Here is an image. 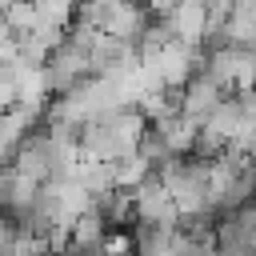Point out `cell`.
Listing matches in <instances>:
<instances>
[{"label":"cell","instance_id":"1","mask_svg":"<svg viewBox=\"0 0 256 256\" xmlns=\"http://www.w3.org/2000/svg\"><path fill=\"white\" fill-rule=\"evenodd\" d=\"M204 56H208L204 48H192V44H184V40H168L160 52L140 56V60H144V64H152L168 88H184V84L204 68Z\"/></svg>","mask_w":256,"mask_h":256},{"label":"cell","instance_id":"2","mask_svg":"<svg viewBox=\"0 0 256 256\" xmlns=\"http://www.w3.org/2000/svg\"><path fill=\"white\" fill-rule=\"evenodd\" d=\"M132 196H136V220L140 224H160V228H180V208H176V200H172V192H168V184L160 180V172H152L144 184H136L132 188Z\"/></svg>","mask_w":256,"mask_h":256},{"label":"cell","instance_id":"3","mask_svg":"<svg viewBox=\"0 0 256 256\" xmlns=\"http://www.w3.org/2000/svg\"><path fill=\"white\" fill-rule=\"evenodd\" d=\"M84 76H92V56H88L84 48H76L72 40L60 44V48L48 56V80H52V92H56V96L68 92V88H76Z\"/></svg>","mask_w":256,"mask_h":256},{"label":"cell","instance_id":"4","mask_svg":"<svg viewBox=\"0 0 256 256\" xmlns=\"http://www.w3.org/2000/svg\"><path fill=\"white\" fill-rule=\"evenodd\" d=\"M224 96H228V92H224V88H220V84H216V80H212V76L200 68V72H196V76H192V80L180 88V112L204 124V120L216 112V104H220Z\"/></svg>","mask_w":256,"mask_h":256},{"label":"cell","instance_id":"5","mask_svg":"<svg viewBox=\"0 0 256 256\" xmlns=\"http://www.w3.org/2000/svg\"><path fill=\"white\" fill-rule=\"evenodd\" d=\"M152 24V12L140 4V0H120L116 8H108L104 12V20H100V28L108 32V36H116V40H128V44H136L140 36H144V28Z\"/></svg>","mask_w":256,"mask_h":256},{"label":"cell","instance_id":"6","mask_svg":"<svg viewBox=\"0 0 256 256\" xmlns=\"http://www.w3.org/2000/svg\"><path fill=\"white\" fill-rule=\"evenodd\" d=\"M168 20H172L176 40H184L192 48H204V40H208V0H180Z\"/></svg>","mask_w":256,"mask_h":256},{"label":"cell","instance_id":"7","mask_svg":"<svg viewBox=\"0 0 256 256\" xmlns=\"http://www.w3.org/2000/svg\"><path fill=\"white\" fill-rule=\"evenodd\" d=\"M40 192H44V180H32V176H24V172L12 168V180H8V212L12 216H28L36 208Z\"/></svg>","mask_w":256,"mask_h":256},{"label":"cell","instance_id":"8","mask_svg":"<svg viewBox=\"0 0 256 256\" xmlns=\"http://www.w3.org/2000/svg\"><path fill=\"white\" fill-rule=\"evenodd\" d=\"M108 236V216L104 212H80L72 224V248H100Z\"/></svg>","mask_w":256,"mask_h":256},{"label":"cell","instance_id":"9","mask_svg":"<svg viewBox=\"0 0 256 256\" xmlns=\"http://www.w3.org/2000/svg\"><path fill=\"white\" fill-rule=\"evenodd\" d=\"M152 172H156V168H152V160H148L144 152H128V156L116 160V188H136V184H144Z\"/></svg>","mask_w":256,"mask_h":256},{"label":"cell","instance_id":"10","mask_svg":"<svg viewBox=\"0 0 256 256\" xmlns=\"http://www.w3.org/2000/svg\"><path fill=\"white\" fill-rule=\"evenodd\" d=\"M4 20L12 24V32H16V36H28V32L40 24V8H36L32 0H16V4L4 12Z\"/></svg>","mask_w":256,"mask_h":256},{"label":"cell","instance_id":"11","mask_svg":"<svg viewBox=\"0 0 256 256\" xmlns=\"http://www.w3.org/2000/svg\"><path fill=\"white\" fill-rule=\"evenodd\" d=\"M140 152H144V156L152 160V168H164L168 160H176V152L168 148V140L160 136V128H156V124H152V128L144 132V140H140Z\"/></svg>","mask_w":256,"mask_h":256},{"label":"cell","instance_id":"12","mask_svg":"<svg viewBox=\"0 0 256 256\" xmlns=\"http://www.w3.org/2000/svg\"><path fill=\"white\" fill-rule=\"evenodd\" d=\"M32 4L40 8V20L72 28V20H76V4H80V0H32Z\"/></svg>","mask_w":256,"mask_h":256},{"label":"cell","instance_id":"13","mask_svg":"<svg viewBox=\"0 0 256 256\" xmlns=\"http://www.w3.org/2000/svg\"><path fill=\"white\" fill-rule=\"evenodd\" d=\"M132 252H136V236H128V232L104 236V256H132Z\"/></svg>","mask_w":256,"mask_h":256},{"label":"cell","instance_id":"14","mask_svg":"<svg viewBox=\"0 0 256 256\" xmlns=\"http://www.w3.org/2000/svg\"><path fill=\"white\" fill-rule=\"evenodd\" d=\"M140 4H144V8H148V12L156 16V20H160V16H172L180 0H140Z\"/></svg>","mask_w":256,"mask_h":256},{"label":"cell","instance_id":"15","mask_svg":"<svg viewBox=\"0 0 256 256\" xmlns=\"http://www.w3.org/2000/svg\"><path fill=\"white\" fill-rule=\"evenodd\" d=\"M12 4H16V0H0V16H4V12L12 8Z\"/></svg>","mask_w":256,"mask_h":256}]
</instances>
